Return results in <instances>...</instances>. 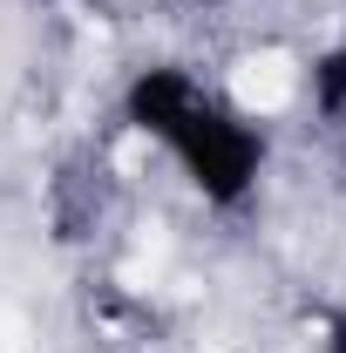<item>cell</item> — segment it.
I'll use <instances>...</instances> for the list:
<instances>
[{"label":"cell","mask_w":346,"mask_h":353,"mask_svg":"<svg viewBox=\"0 0 346 353\" xmlns=\"http://www.w3.org/2000/svg\"><path fill=\"white\" fill-rule=\"evenodd\" d=\"M292 61L285 54H245L238 68H231V95H238V109H252V116H272V109H285L292 102Z\"/></svg>","instance_id":"obj_1"},{"label":"cell","mask_w":346,"mask_h":353,"mask_svg":"<svg viewBox=\"0 0 346 353\" xmlns=\"http://www.w3.org/2000/svg\"><path fill=\"white\" fill-rule=\"evenodd\" d=\"M28 347V319L21 312H0V353H21Z\"/></svg>","instance_id":"obj_2"}]
</instances>
